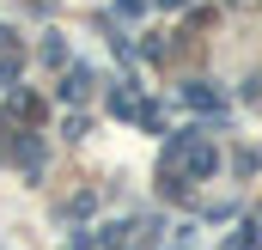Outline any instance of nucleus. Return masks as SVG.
Returning <instances> with one entry per match:
<instances>
[{"label": "nucleus", "mask_w": 262, "mask_h": 250, "mask_svg": "<svg viewBox=\"0 0 262 250\" xmlns=\"http://www.w3.org/2000/svg\"><path fill=\"white\" fill-rule=\"evenodd\" d=\"M213 165H220V147H213V134L207 128H183V134H171L165 140V183H189V177H213Z\"/></svg>", "instance_id": "obj_1"}, {"label": "nucleus", "mask_w": 262, "mask_h": 250, "mask_svg": "<svg viewBox=\"0 0 262 250\" xmlns=\"http://www.w3.org/2000/svg\"><path fill=\"white\" fill-rule=\"evenodd\" d=\"M183 104H189V110H213V116L226 110V98H220L207 79H189V86H183Z\"/></svg>", "instance_id": "obj_2"}, {"label": "nucleus", "mask_w": 262, "mask_h": 250, "mask_svg": "<svg viewBox=\"0 0 262 250\" xmlns=\"http://www.w3.org/2000/svg\"><path fill=\"white\" fill-rule=\"evenodd\" d=\"M220 250H262V226H256V220H244V226H238Z\"/></svg>", "instance_id": "obj_3"}, {"label": "nucleus", "mask_w": 262, "mask_h": 250, "mask_svg": "<svg viewBox=\"0 0 262 250\" xmlns=\"http://www.w3.org/2000/svg\"><path fill=\"white\" fill-rule=\"evenodd\" d=\"M85 86H92V73H85V67H73V73L61 79V98H67V104H79V98H85Z\"/></svg>", "instance_id": "obj_4"}, {"label": "nucleus", "mask_w": 262, "mask_h": 250, "mask_svg": "<svg viewBox=\"0 0 262 250\" xmlns=\"http://www.w3.org/2000/svg\"><path fill=\"white\" fill-rule=\"evenodd\" d=\"M244 104H256V110H262V73L250 79V86H244Z\"/></svg>", "instance_id": "obj_5"}, {"label": "nucleus", "mask_w": 262, "mask_h": 250, "mask_svg": "<svg viewBox=\"0 0 262 250\" xmlns=\"http://www.w3.org/2000/svg\"><path fill=\"white\" fill-rule=\"evenodd\" d=\"M238 6H244V0H238Z\"/></svg>", "instance_id": "obj_6"}]
</instances>
